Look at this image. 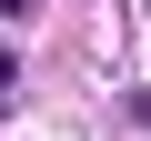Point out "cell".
Segmentation results:
<instances>
[{"label": "cell", "instance_id": "6da1fadb", "mask_svg": "<svg viewBox=\"0 0 151 141\" xmlns=\"http://www.w3.org/2000/svg\"><path fill=\"white\" fill-rule=\"evenodd\" d=\"M10 111H20V60L0 50V121H10Z\"/></svg>", "mask_w": 151, "mask_h": 141}, {"label": "cell", "instance_id": "7a4b0ae2", "mask_svg": "<svg viewBox=\"0 0 151 141\" xmlns=\"http://www.w3.org/2000/svg\"><path fill=\"white\" fill-rule=\"evenodd\" d=\"M20 10H30V0H0V20H20Z\"/></svg>", "mask_w": 151, "mask_h": 141}]
</instances>
